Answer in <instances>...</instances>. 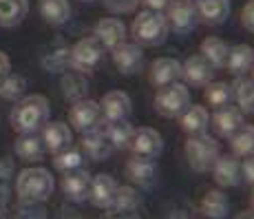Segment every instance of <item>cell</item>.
Masks as SVG:
<instances>
[{
	"mask_svg": "<svg viewBox=\"0 0 254 219\" xmlns=\"http://www.w3.org/2000/svg\"><path fill=\"white\" fill-rule=\"evenodd\" d=\"M49 115H51L49 100L40 93H31L16 102V106L11 109V115H9V122H11V129L18 135H29L38 133L49 122Z\"/></svg>",
	"mask_w": 254,
	"mask_h": 219,
	"instance_id": "obj_1",
	"label": "cell"
},
{
	"mask_svg": "<svg viewBox=\"0 0 254 219\" xmlns=\"http://www.w3.org/2000/svg\"><path fill=\"white\" fill-rule=\"evenodd\" d=\"M56 191V179L42 166H31L18 173L16 195L20 204H42Z\"/></svg>",
	"mask_w": 254,
	"mask_h": 219,
	"instance_id": "obj_2",
	"label": "cell"
},
{
	"mask_svg": "<svg viewBox=\"0 0 254 219\" xmlns=\"http://www.w3.org/2000/svg\"><path fill=\"white\" fill-rule=\"evenodd\" d=\"M130 33H133L135 42L139 47H159L168 40V20L162 11H150V9H141L135 13L133 24H130Z\"/></svg>",
	"mask_w": 254,
	"mask_h": 219,
	"instance_id": "obj_3",
	"label": "cell"
},
{
	"mask_svg": "<svg viewBox=\"0 0 254 219\" xmlns=\"http://www.w3.org/2000/svg\"><path fill=\"white\" fill-rule=\"evenodd\" d=\"M184 153H186L190 168L197 170V173H206V170H212L214 162L221 155V148H219L217 140L210 138L208 133H203V135L188 138V142L184 146Z\"/></svg>",
	"mask_w": 254,
	"mask_h": 219,
	"instance_id": "obj_4",
	"label": "cell"
},
{
	"mask_svg": "<svg viewBox=\"0 0 254 219\" xmlns=\"http://www.w3.org/2000/svg\"><path fill=\"white\" fill-rule=\"evenodd\" d=\"M192 97H190L188 84L184 82H175V84L162 86L155 93V111L164 118H179L190 104H192Z\"/></svg>",
	"mask_w": 254,
	"mask_h": 219,
	"instance_id": "obj_5",
	"label": "cell"
},
{
	"mask_svg": "<svg viewBox=\"0 0 254 219\" xmlns=\"http://www.w3.org/2000/svg\"><path fill=\"white\" fill-rule=\"evenodd\" d=\"M102 58H104V47L97 42L95 36L82 38L69 49V67H73V71L80 73H89L97 69Z\"/></svg>",
	"mask_w": 254,
	"mask_h": 219,
	"instance_id": "obj_6",
	"label": "cell"
},
{
	"mask_svg": "<svg viewBox=\"0 0 254 219\" xmlns=\"http://www.w3.org/2000/svg\"><path fill=\"white\" fill-rule=\"evenodd\" d=\"M102 122H104V118H102L100 102L89 100V97L73 102V106L69 111V124L73 131L86 133V131H91V129H97Z\"/></svg>",
	"mask_w": 254,
	"mask_h": 219,
	"instance_id": "obj_7",
	"label": "cell"
},
{
	"mask_svg": "<svg viewBox=\"0 0 254 219\" xmlns=\"http://www.w3.org/2000/svg\"><path fill=\"white\" fill-rule=\"evenodd\" d=\"M164 16H166V20H168V27L177 33L192 31L199 22V13H197V7H194V0H173Z\"/></svg>",
	"mask_w": 254,
	"mask_h": 219,
	"instance_id": "obj_8",
	"label": "cell"
},
{
	"mask_svg": "<svg viewBox=\"0 0 254 219\" xmlns=\"http://www.w3.org/2000/svg\"><path fill=\"white\" fill-rule=\"evenodd\" d=\"M111 60H113L115 69L122 75H135L141 71L144 67V49L137 42H128L124 40L122 45H117L115 49H111Z\"/></svg>",
	"mask_w": 254,
	"mask_h": 219,
	"instance_id": "obj_9",
	"label": "cell"
},
{
	"mask_svg": "<svg viewBox=\"0 0 254 219\" xmlns=\"http://www.w3.org/2000/svg\"><path fill=\"white\" fill-rule=\"evenodd\" d=\"M128 148L133 150V155H139V157L157 159L164 150V138L153 126H139V129L133 131Z\"/></svg>",
	"mask_w": 254,
	"mask_h": 219,
	"instance_id": "obj_10",
	"label": "cell"
},
{
	"mask_svg": "<svg viewBox=\"0 0 254 219\" xmlns=\"http://www.w3.org/2000/svg\"><path fill=\"white\" fill-rule=\"evenodd\" d=\"M91 179H93V175L84 166H82V168L69 170V173L62 175L60 188H62V193H64V197L69 199V202L82 204V202H86V199H89Z\"/></svg>",
	"mask_w": 254,
	"mask_h": 219,
	"instance_id": "obj_11",
	"label": "cell"
},
{
	"mask_svg": "<svg viewBox=\"0 0 254 219\" xmlns=\"http://www.w3.org/2000/svg\"><path fill=\"white\" fill-rule=\"evenodd\" d=\"M214 67L210 65L201 53L190 56L186 62H182V80L188 86H206L214 80Z\"/></svg>",
	"mask_w": 254,
	"mask_h": 219,
	"instance_id": "obj_12",
	"label": "cell"
},
{
	"mask_svg": "<svg viewBox=\"0 0 254 219\" xmlns=\"http://www.w3.org/2000/svg\"><path fill=\"white\" fill-rule=\"evenodd\" d=\"M40 131H42L40 140L45 144V150L51 155L60 153V150L69 148L73 144V129L64 122H47Z\"/></svg>",
	"mask_w": 254,
	"mask_h": 219,
	"instance_id": "obj_13",
	"label": "cell"
},
{
	"mask_svg": "<svg viewBox=\"0 0 254 219\" xmlns=\"http://www.w3.org/2000/svg\"><path fill=\"white\" fill-rule=\"evenodd\" d=\"M100 109L104 122H120V120H128L130 111H133V102H130V95L126 91L115 89L104 93L100 102Z\"/></svg>",
	"mask_w": 254,
	"mask_h": 219,
	"instance_id": "obj_14",
	"label": "cell"
},
{
	"mask_svg": "<svg viewBox=\"0 0 254 219\" xmlns=\"http://www.w3.org/2000/svg\"><path fill=\"white\" fill-rule=\"evenodd\" d=\"M150 84L155 89H162V86L175 84V82L182 80V62L177 58H170V56H162L150 65Z\"/></svg>",
	"mask_w": 254,
	"mask_h": 219,
	"instance_id": "obj_15",
	"label": "cell"
},
{
	"mask_svg": "<svg viewBox=\"0 0 254 219\" xmlns=\"http://www.w3.org/2000/svg\"><path fill=\"white\" fill-rule=\"evenodd\" d=\"M82 153L89 159H93V162H104V159L111 157L113 146L109 142V135H106L104 126H97V129L82 133Z\"/></svg>",
	"mask_w": 254,
	"mask_h": 219,
	"instance_id": "obj_16",
	"label": "cell"
},
{
	"mask_svg": "<svg viewBox=\"0 0 254 219\" xmlns=\"http://www.w3.org/2000/svg\"><path fill=\"white\" fill-rule=\"evenodd\" d=\"M214 184L219 188H237L243 182L241 177V159L234 155H219V159L212 166Z\"/></svg>",
	"mask_w": 254,
	"mask_h": 219,
	"instance_id": "obj_17",
	"label": "cell"
},
{
	"mask_svg": "<svg viewBox=\"0 0 254 219\" xmlns=\"http://www.w3.org/2000/svg\"><path fill=\"white\" fill-rule=\"evenodd\" d=\"M93 36L97 38V42H100L104 49H115L117 45H122V42L126 40V36H128V29H126V24L120 20V18H102V20L95 22V27H93Z\"/></svg>",
	"mask_w": 254,
	"mask_h": 219,
	"instance_id": "obj_18",
	"label": "cell"
},
{
	"mask_svg": "<svg viewBox=\"0 0 254 219\" xmlns=\"http://www.w3.org/2000/svg\"><path fill=\"white\" fill-rule=\"evenodd\" d=\"M124 173L135 186H153L159 170H157V162H155V159L133 155V157L126 162Z\"/></svg>",
	"mask_w": 254,
	"mask_h": 219,
	"instance_id": "obj_19",
	"label": "cell"
},
{
	"mask_svg": "<svg viewBox=\"0 0 254 219\" xmlns=\"http://www.w3.org/2000/svg\"><path fill=\"white\" fill-rule=\"evenodd\" d=\"M210 122H212L214 131H217L219 138H230L234 131H239L243 124H246V113L237 106L228 104L217 109L212 115H210Z\"/></svg>",
	"mask_w": 254,
	"mask_h": 219,
	"instance_id": "obj_20",
	"label": "cell"
},
{
	"mask_svg": "<svg viewBox=\"0 0 254 219\" xmlns=\"http://www.w3.org/2000/svg\"><path fill=\"white\" fill-rule=\"evenodd\" d=\"M117 186H120V184L115 182L113 175H109V173L93 175L91 188H89V202L95 208H111Z\"/></svg>",
	"mask_w": 254,
	"mask_h": 219,
	"instance_id": "obj_21",
	"label": "cell"
},
{
	"mask_svg": "<svg viewBox=\"0 0 254 219\" xmlns=\"http://www.w3.org/2000/svg\"><path fill=\"white\" fill-rule=\"evenodd\" d=\"M179 126L188 138L192 135H203L208 133L210 126V111L203 104H190L188 109L179 115Z\"/></svg>",
	"mask_w": 254,
	"mask_h": 219,
	"instance_id": "obj_22",
	"label": "cell"
},
{
	"mask_svg": "<svg viewBox=\"0 0 254 219\" xmlns=\"http://www.w3.org/2000/svg\"><path fill=\"white\" fill-rule=\"evenodd\" d=\"M199 211L208 219H226L230 213V199L221 188H210L199 199Z\"/></svg>",
	"mask_w": 254,
	"mask_h": 219,
	"instance_id": "obj_23",
	"label": "cell"
},
{
	"mask_svg": "<svg viewBox=\"0 0 254 219\" xmlns=\"http://www.w3.org/2000/svg\"><path fill=\"white\" fill-rule=\"evenodd\" d=\"M194 7H197L199 20H203L206 24H223L230 18L232 4L230 0H194Z\"/></svg>",
	"mask_w": 254,
	"mask_h": 219,
	"instance_id": "obj_24",
	"label": "cell"
},
{
	"mask_svg": "<svg viewBox=\"0 0 254 219\" xmlns=\"http://www.w3.org/2000/svg\"><path fill=\"white\" fill-rule=\"evenodd\" d=\"M252 65H254V47H250V45L230 47V53H228V60H226V69L230 71L234 77L248 75Z\"/></svg>",
	"mask_w": 254,
	"mask_h": 219,
	"instance_id": "obj_25",
	"label": "cell"
},
{
	"mask_svg": "<svg viewBox=\"0 0 254 219\" xmlns=\"http://www.w3.org/2000/svg\"><path fill=\"white\" fill-rule=\"evenodd\" d=\"M38 9H40L42 20L47 24H53V27L66 24L71 18V2L69 0H40Z\"/></svg>",
	"mask_w": 254,
	"mask_h": 219,
	"instance_id": "obj_26",
	"label": "cell"
},
{
	"mask_svg": "<svg viewBox=\"0 0 254 219\" xmlns=\"http://www.w3.org/2000/svg\"><path fill=\"white\" fill-rule=\"evenodd\" d=\"M199 53L206 58L214 69H221V67H226L228 53H230V45H228L223 38L210 36V38H206V40H201V45H199Z\"/></svg>",
	"mask_w": 254,
	"mask_h": 219,
	"instance_id": "obj_27",
	"label": "cell"
},
{
	"mask_svg": "<svg viewBox=\"0 0 254 219\" xmlns=\"http://www.w3.org/2000/svg\"><path fill=\"white\" fill-rule=\"evenodd\" d=\"M29 13V0H0V27H18Z\"/></svg>",
	"mask_w": 254,
	"mask_h": 219,
	"instance_id": "obj_28",
	"label": "cell"
},
{
	"mask_svg": "<svg viewBox=\"0 0 254 219\" xmlns=\"http://www.w3.org/2000/svg\"><path fill=\"white\" fill-rule=\"evenodd\" d=\"M13 150H16V155L22 162H40L47 153L45 144H42V140L38 138L36 133L20 135V138L16 140V144H13Z\"/></svg>",
	"mask_w": 254,
	"mask_h": 219,
	"instance_id": "obj_29",
	"label": "cell"
},
{
	"mask_svg": "<svg viewBox=\"0 0 254 219\" xmlns=\"http://www.w3.org/2000/svg\"><path fill=\"white\" fill-rule=\"evenodd\" d=\"M232 100L237 102V109L243 113H252L254 109V82L248 75H239L232 82Z\"/></svg>",
	"mask_w": 254,
	"mask_h": 219,
	"instance_id": "obj_30",
	"label": "cell"
},
{
	"mask_svg": "<svg viewBox=\"0 0 254 219\" xmlns=\"http://www.w3.org/2000/svg\"><path fill=\"white\" fill-rule=\"evenodd\" d=\"M228 140H230V148H232L234 157L243 159V157L254 155V124H243Z\"/></svg>",
	"mask_w": 254,
	"mask_h": 219,
	"instance_id": "obj_31",
	"label": "cell"
},
{
	"mask_svg": "<svg viewBox=\"0 0 254 219\" xmlns=\"http://www.w3.org/2000/svg\"><path fill=\"white\" fill-rule=\"evenodd\" d=\"M203 100H206V109H221V106L232 104V86L230 82H210L203 86Z\"/></svg>",
	"mask_w": 254,
	"mask_h": 219,
	"instance_id": "obj_32",
	"label": "cell"
},
{
	"mask_svg": "<svg viewBox=\"0 0 254 219\" xmlns=\"http://www.w3.org/2000/svg\"><path fill=\"white\" fill-rule=\"evenodd\" d=\"M109 142L113 146V150H124L130 146V138H133L135 126L128 120H120V122H106L104 126Z\"/></svg>",
	"mask_w": 254,
	"mask_h": 219,
	"instance_id": "obj_33",
	"label": "cell"
},
{
	"mask_svg": "<svg viewBox=\"0 0 254 219\" xmlns=\"http://www.w3.org/2000/svg\"><path fill=\"white\" fill-rule=\"evenodd\" d=\"M62 93L71 102L84 100L86 93H89V82L80 71H71L62 77Z\"/></svg>",
	"mask_w": 254,
	"mask_h": 219,
	"instance_id": "obj_34",
	"label": "cell"
},
{
	"mask_svg": "<svg viewBox=\"0 0 254 219\" xmlns=\"http://www.w3.org/2000/svg\"><path fill=\"white\" fill-rule=\"evenodd\" d=\"M141 204V195L135 186H117L111 211L113 213H130Z\"/></svg>",
	"mask_w": 254,
	"mask_h": 219,
	"instance_id": "obj_35",
	"label": "cell"
},
{
	"mask_svg": "<svg viewBox=\"0 0 254 219\" xmlns=\"http://www.w3.org/2000/svg\"><path fill=\"white\" fill-rule=\"evenodd\" d=\"M82 164H84V153H82L80 148H73V146L53 155V166H56V170L62 175L69 173V170L82 168Z\"/></svg>",
	"mask_w": 254,
	"mask_h": 219,
	"instance_id": "obj_36",
	"label": "cell"
},
{
	"mask_svg": "<svg viewBox=\"0 0 254 219\" xmlns=\"http://www.w3.org/2000/svg\"><path fill=\"white\" fill-rule=\"evenodd\" d=\"M24 91H27V80L18 73H9L0 80V97L9 102H18L20 97H24Z\"/></svg>",
	"mask_w": 254,
	"mask_h": 219,
	"instance_id": "obj_37",
	"label": "cell"
},
{
	"mask_svg": "<svg viewBox=\"0 0 254 219\" xmlns=\"http://www.w3.org/2000/svg\"><path fill=\"white\" fill-rule=\"evenodd\" d=\"M42 65L47 67L49 71H60L62 67L69 65V49H58V51H51L49 56H45Z\"/></svg>",
	"mask_w": 254,
	"mask_h": 219,
	"instance_id": "obj_38",
	"label": "cell"
},
{
	"mask_svg": "<svg viewBox=\"0 0 254 219\" xmlns=\"http://www.w3.org/2000/svg\"><path fill=\"white\" fill-rule=\"evenodd\" d=\"M141 0H104V7L113 13H133Z\"/></svg>",
	"mask_w": 254,
	"mask_h": 219,
	"instance_id": "obj_39",
	"label": "cell"
},
{
	"mask_svg": "<svg viewBox=\"0 0 254 219\" xmlns=\"http://www.w3.org/2000/svg\"><path fill=\"white\" fill-rule=\"evenodd\" d=\"M13 177V159L11 157H0V191L9 193V182Z\"/></svg>",
	"mask_w": 254,
	"mask_h": 219,
	"instance_id": "obj_40",
	"label": "cell"
},
{
	"mask_svg": "<svg viewBox=\"0 0 254 219\" xmlns=\"http://www.w3.org/2000/svg\"><path fill=\"white\" fill-rule=\"evenodd\" d=\"M241 24L250 33H254V0H248L241 9Z\"/></svg>",
	"mask_w": 254,
	"mask_h": 219,
	"instance_id": "obj_41",
	"label": "cell"
},
{
	"mask_svg": "<svg viewBox=\"0 0 254 219\" xmlns=\"http://www.w3.org/2000/svg\"><path fill=\"white\" fill-rule=\"evenodd\" d=\"M16 219H47V215L42 208H38V204H24V208H20Z\"/></svg>",
	"mask_w": 254,
	"mask_h": 219,
	"instance_id": "obj_42",
	"label": "cell"
},
{
	"mask_svg": "<svg viewBox=\"0 0 254 219\" xmlns=\"http://www.w3.org/2000/svg\"><path fill=\"white\" fill-rule=\"evenodd\" d=\"M241 177L246 179L248 184H252V186H254V155H250V157H243V162H241Z\"/></svg>",
	"mask_w": 254,
	"mask_h": 219,
	"instance_id": "obj_43",
	"label": "cell"
},
{
	"mask_svg": "<svg viewBox=\"0 0 254 219\" xmlns=\"http://www.w3.org/2000/svg\"><path fill=\"white\" fill-rule=\"evenodd\" d=\"M170 2H173V0H141L144 9H150V11H162V13L168 9Z\"/></svg>",
	"mask_w": 254,
	"mask_h": 219,
	"instance_id": "obj_44",
	"label": "cell"
},
{
	"mask_svg": "<svg viewBox=\"0 0 254 219\" xmlns=\"http://www.w3.org/2000/svg\"><path fill=\"white\" fill-rule=\"evenodd\" d=\"M9 73H11V60H9V56L4 51H0V80L4 75H9Z\"/></svg>",
	"mask_w": 254,
	"mask_h": 219,
	"instance_id": "obj_45",
	"label": "cell"
},
{
	"mask_svg": "<svg viewBox=\"0 0 254 219\" xmlns=\"http://www.w3.org/2000/svg\"><path fill=\"white\" fill-rule=\"evenodd\" d=\"M7 199H9V193L0 191V219L7 217Z\"/></svg>",
	"mask_w": 254,
	"mask_h": 219,
	"instance_id": "obj_46",
	"label": "cell"
},
{
	"mask_svg": "<svg viewBox=\"0 0 254 219\" xmlns=\"http://www.w3.org/2000/svg\"><path fill=\"white\" fill-rule=\"evenodd\" d=\"M109 219H139V217L135 215L133 211H130V213H113Z\"/></svg>",
	"mask_w": 254,
	"mask_h": 219,
	"instance_id": "obj_47",
	"label": "cell"
},
{
	"mask_svg": "<svg viewBox=\"0 0 254 219\" xmlns=\"http://www.w3.org/2000/svg\"><path fill=\"white\" fill-rule=\"evenodd\" d=\"M237 219H254V208H252V211H248V213H241Z\"/></svg>",
	"mask_w": 254,
	"mask_h": 219,
	"instance_id": "obj_48",
	"label": "cell"
},
{
	"mask_svg": "<svg viewBox=\"0 0 254 219\" xmlns=\"http://www.w3.org/2000/svg\"><path fill=\"white\" fill-rule=\"evenodd\" d=\"M250 80L254 82V65H252V69H250Z\"/></svg>",
	"mask_w": 254,
	"mask_h": 219,
	"instance_id": "obj_49",
	"label": "cell"
},
{
	"mask_svg": "<svg viewBox=\"0 0 254 219\" xmlns=\"http://www.w3.org/2000/svg\"><path fill=\"white\" fill-rule=\"evenodd\" d=\"M80 2H95V0H80Z\"/></svg>",
	"mask_w": 254,
	"mask_h": 219,
	"instance_id": "obj_50",
	"label": "cell"
},
{
	"mask_svg": "<svg viewBox=\"0 0 254 219\" xmlns=\"http://www.w3.org/2000/svg\"><path fill=\"white\" fill-rule=\"evenodd\" d=\"M252 206H254V191H252Z\"/></svg>",
	"mask_w": 254,
	"mask_h": 219,
	"instance_id": "obj_51",
	"label": "cell"
},
{
	"mask_svg": "<svg viewBox=\"0 0 254 219\" xmlns=\"http://www.w3.org/2000/svg\"><path fill=\"white\" fill-rule=\"evenodd\" d=\"M252 115H254V109H252Z\"/></svg>",
	"mask_w": 254,
	"mask_h": 219,
	"instance_id": "obj_52",
	"label": "cell"
}]
</instances>
